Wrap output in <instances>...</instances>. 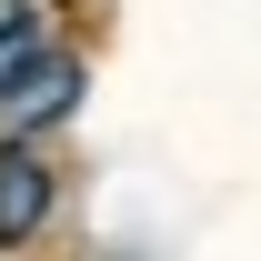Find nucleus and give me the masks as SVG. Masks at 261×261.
<instances>
[{"label":"nucleus","instance_id":"obj_1","mask_svg":"<svg viewBox=\"0 0 261 261\" xmlns=\"http://www.w3.org/2000/svg\"><path fill=\"white\" fill-rule=\"evenodd\" d=\"M70 100H81V70H70L61 50H40V61L20 70L10 91H0V121H10V141H31V130H50V121H61Z\"/></svg>","mask_w":261,"mask_h":261},{"label":"nucleus","instance_id":"obj_2","mask_svg":"<svg viewBox=\"0 0 261 261\" xmlns=\"http://www.w3.org/2000/svg\"><path fill=\"white\" fill-rule=\"evenodd\" d=\"M50 221V171L31 151H0V241H31Z\"/></svg>","mask_w":261,"mask_h":261},{"label":"nucleus","instance_id":"obj_3","mask_svg":"<svg viewBox=\"0 0 261 261\" xmlns=\"http://www.w3.org/2000/svg\"><path fill=\"white\" fill-rule=\"evenodd\" d=\"M31 61H40V20L31 10H0V81H20Z\"/></svg>","mask_w":261,"mask_h":261}]
</instances>
